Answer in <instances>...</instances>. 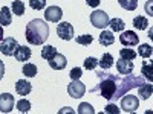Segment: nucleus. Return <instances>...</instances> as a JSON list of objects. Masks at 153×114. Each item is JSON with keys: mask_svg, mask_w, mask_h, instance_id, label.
<instances>
[{"mask_svg": "<svg viewBox=\"0 0 153 114\" xmlns=\"http://www.w3.org/2000/svg\"><path fill=\"white\" fill-rule=\"evenodd\" d=\"M32 52H31V49L28 46H19L16 49V52H14V58L20 62H25V61H29Z\"/></svg>", "mask_w": 153, "mask_h": 114, "instance_id": "4468645a", "label": "nucleus"}, {"mask_svg": "<svg viewBox=\"0 0 153 114\" xmlns=\"http://www.w3.org/2000/svg\"><path fill=\"white\" fill-rule=\"evenodd\" d=\"M141 73L147 78V81H149V82H152V81H153V75H152V62H150V61H149V62H147V61H144V62H143Z\"/></svg>", "mask_w": 153, "mask_h": 114, "instance_id": "bb28decb", "label": "nucleus"}, {"mask_svg": "<svg viewBox=\"0 0 153 114\" xmlns=\"http://www.w3.org/2000/svg\"><path fill=\"white\" fill-rule=\"evenodd\" d=\"M55 53H57V49H55L54 46H45V47L42 49V58L46 59V61H49Z\"/></svg>", "mask_w": 153, "mask_h": 114, "instance_id": "393cba45", "label": "nucleus"}, {"mask_svg": "<svg viewBox=\"0 0 153 114\" xmlns=\"http://www.w3.org/2000/svg\"><path fill=\"white\" fill-rule=\"evenodd\" d=\"M17 110L20 113H28L31 110V102H29V100H26V99H20L19 102H17Z\"/></svg>", "mask_w": 153, "mask_h": 114, "instance_id": "7c9ffc66", "label": "nucleus"}, {"mask_svg": "<svg viewBox=\"0 0 153 114\" xmlns=\"http://www.w3.org/2000/svg\"><path fill=\"white\" fill-rule=\"evenodd\" d=\"M81 75H83V69H81V67H74V69L71 70V73H69L71 79H80Z\"/></svg>", "mask_w": 153, "mask_h": 114, "instance_id": "72a5a7b5", "label": "nucleus"}, {"mask_svg": "<svg viewBox=\"0 0 153 114\" xmlns=\"http://www.w3.org/2000/svg\"><path fill=\"white\" fill-rule=\"evenodd\" d=\"M138 55L143 56L144 59L150 58L152 56V46L150 44H141V46L138 47Z\"/></svg>", "mask_w": 153, "mask_h": 114, "instance_id": "a878e982", "label": "nucleus"}, {"mask_svg": "<svg viewBox=\"0 0 153 114\" xmlns=\"http://www.w3.org/2000/svg\"><path fill=\"white\" fill-rule=\"evenodd\" d=\"M75 41H76V44H80V46H89V44H92L94 37L89 35V34L80 35V37H75Z\"/></svg>", "mask_w": 153, "mask_h": 114, "instance_id": "cd10ccee", "label": "nucleus"}, {"mask_svg": "<svg viewBox=\"0 0 153 114\" xmlns=\"http://www.w3.org/2000/svg\"><path fill=\"white\" fill-rule=\"evenodd\" d=\"M3 38H5V37H3V28H2V24H0V41H2Z\"/></svg>", "mask_w": 153, "mask_h": 114, "instance_id": "ea45409f", "label": "nucleus"}, {"mask_svg": "<svg viewBox=\"0 0 153 114\" xmlns=\"http://www.w3.org/2000/svg\"><path fill=\"white\" fill-rule=\"evenodd\" d=\"M63 17V11L60 6H49L45 11V18L49 23H60Z\"/></svg>", "mask_w": 153, "mask_h": 114, "instance_id": "1a4fd4ad", "label": "nucleus"}, {"mask_svg": "<svg viewBox=\"0 0 153 114\" xmlns=\"http://www.w3.org/2000/svg\"><path fill=\"white\" fill-rule=\"evenodd\" d=\"M120 56L121 58H124V59H130V61H133L135 58H136V52L133 49H121L120 50Z\"/></svg>", "mask_w": 153, "mask_h": 114, "instance_id": "c756f323", "label": "nucleus"}, {"mask_svg": "<svg viewBox=\"0 0 153 114\" xmlns=\"http://www.w3.org/2000/svg\"><path fill=\"white\" fill-rule=\"evenodd\" d=\"M63 113H72V114H74V110L66 107V108H63V110H60V111H58V114H63Z\"/></svg>", "mask_w": 153, "mask_h": 114, "instance_id": "58836bf2", "label": "nucleus"}, {"mask_svg": "<svg viewBox=\"0 0 153 114\" xmlns=\"http://www.w3.org/2000/svg\"><path fill=\"white\" fill-rule=\"evenodd\" d=\"M120 41L123 46L130 47V46H136L139 43V37L133 32V31H124L120 37Z\"/></svg>", "mask_w": 153, "mask_h": 114, "instance_id": "9d476101", "label": "nucleus"}, {"mask_svg": "<svg viewBox=\"0 0 153 114\" xmlns=\"http://www.w3.org/2000/svg\"><path fill=\"white\" fill-rule=\"evenodd\" d=\"M23 75L28 76V78H34V76L37 75V66L32 64V62H26V64L23 66Z\"/></svg>", "mask_w": 153, "mask_h": 114, "instance_id": "5701e85b", "label": "nucleus"}, {"mask_svg": "<svg viewBox=\"0 0 153 114\" xmlns=\"http://www.w3.org/2000/svg\"><path fill=\"white\" fill-rule=\"evenodd\" d=\"M48 62H49L51 69H54V70H63V69H66V66H68L66 56L61 55V53H58V52H57L52 58H51Z\"/></svg>", "mask_w": 153, "mask_h": 114, "instance_id": "f8f14e48", "label": "nucleus"}, {"mask_svg": "<svg viewBox=\"0 0 153 114\" xmlns=\"http://www.w3.org/2000/svg\"><path fill=\"white\" fill-rule=\"evenodd\" d=\"M113 56L110 55V53H104L103 56H101V59L98 61V66L103 69V70H107V69H110L112 66H113Z\"/></svg>", "mask_w": 153, "mask_h": 114, "instance_id": "6ab92c4d", "label": "nucleus"}, {"mask_svg": "<svg viewBox=\"0 0 153 114\" xmlns=\"http://www.w3.org/2000/svg\"><path fill=\"white\" fill-rule=\"evenodd\" d=\"M17 47H19V44L16 41V38H12V37H6L0 41V52H2L3 55H6V56L14 55Z\"/></svg>", "mask_w": 153, "mask_h": 114, "instance_id": "0eeeda50", "label": "nucleus"}, {"mask_svg": "<svg viewBox=\"0 0 153 114\" xmlns=\"http://www.w3.org/2000/svg\"><path fill=\"white\" fill-rule=\"evenodd\" d=\"M12 21V12H11V8L8 6H3L0 9V24L2 26H9Z\"/></svg>", "mask_w": 153, "mask_h": 114, "instance_id": "f3484780", "label": "nucleus"}, {"mask_svg": "<svg viewBox=\"0 0 153 114\" xmlns=\"http://www.w3.org/2000/svg\"><path fill=\"white\" fill-rule=\"evenodd\" d=\"M109 26H110V29L113 32H123L126 24H124V21L121 18H110L109 20Z\"/></svg>", "mask_w": 153, "mask_h": 114, "instance_id": "4be33fe9", "label": "nucleus"}, {"mask_svg": "<svg viewBox=\"0 0 153 114\" xmlns=\"http://www.w3.org/2000/svg\"><path fill=\"white\" fill-rule=\"evenodd\" d=\"M100 3H101V0H86V5L91 8H97Z\"/></svg>", "mask_w": 153, "mask_h": 114, "instance_id": "c9c22d12", "label": "nucleus"}, {"mask_svg": "<svg viewBox=\"0 0 153 114\" xmlns=\"http://www.w3.org/2000/svg\"><path fill=\"white\" fill-rule=\"evenodd\" d=\"M95 114V110H94V107L91 105V104H80L78 105V114Z\"/></svg>", "mask_w": 153, "mask_h": 114, "instance_id": "2f4dec72", "label": "nucleus"}, {"mask_svg": "<svg viewBox=\"0 0 153 114\" xmlns=\"http://www.w3.org/2000/svg\"><path fill=\"white\" fill-rule=\"evenodd\" d=\"M11 11L14 12L16 15H23L25 12H26V9H25V3L22 2V0H14L12 2V5H11Z\"/></svg>", "mask_w": 153, "mask_h": 114, "instance_id": "412c9836", "label": "nucleus"}, {"mask_svg": "<svg viewBox=\"0 0 153 114\" xmlns=\"http://www.w3.org/2000/svg\"><path fill=\"white\" fill-rule=\"evenodd\" d=\"M68 93L72 99H80L86 93V85L80 82L78 79H72V82L68 85Z\"/></svg>", "mask_w": 153, "mask_h": 114, "instance_id": "423d86ee", "label": "nucleus"}, {"mask_svg": "<svg viewBox=\"0 0 153 114\" xmlns=\"http://www.w3.org/2000/svg\"><path fill=\"white\" fill-rule=\"evenodd\" d=\"M98 79H100V84L97 88H92V93L98 91L101 94V97H104L107 100H110L115 94L118 88V84H120V78L115 75H110V73H106V72H98L97 73Z\"/></svg>", "mask_w": 153, "mask_h": 114, "instance_id": "f03ea898", "label": "nucleus"}, {"mask_svg": "<svg viewBox=\"0 0 153 114\" xmlns=\"http://www.w3.org/2000/svg\"><path fill=\"white\" fill-rule=\"evenodd\" d=\"M14 107V97L9 93L0 94V113H11Z\"/></svg>", "mask_w": 153, "mask_h": 114, "instance_id": "9b49d317", "label": "nucleus"}, {"mask_svg": "<svg viewBox=\"0 0 153 114\" xmlns=\"http://www.w3.org/2000/svg\"><path fill=\"white\" fill-rule=\"evenodd\" d=\"M118 3L126 11H135L138 6V0H118Z\"/></svg>", "mask_w": 153, "mask_h": 114, "instance_id": "b1692460", "label": "nucleus"}, {"mask_svg": "<svg viewBox=\"0 0 153 114\" xmlns=\"http://www.w3.org/2000/svg\"><path fill=\"white\" fill-rule=\"evenodd\" d=\"M3 73H5V64H3V61H0V81L3 78Z\"/></svg>", "mask_w": 153, "mask_h": 114, "instance_id": "4c0bfd02", "label": "nucleus"}, {"mask_svg": "<svg viewBox=\"0 0 153 114\" xmlns=\"http://www.w3.org/2000/svg\"><path fill=\"white\" fill-rule=\"evenodd\" d=\"M117 69H118V73H121V75H130L133 72V62L130 59L120 58L117 61Z\"/></svg>", "mask_w": 153, "mask_h": 114, "instance_id": "ddd939ff", "label": "nucleus"}, {"mask_svg": "<svg viewBox=\"0 0 153 114\" xmlns=\"http://www.w3.org/2000/svg\"><path fill=\"white\" fill-rule=\"evenodd\" d=\"M133 26H135V29H138V31H146L147 26H149V21H147V18H146L144 15H136V17L133 18Z\"/></svg>", "mask_w": 153, "mask_h": 114, "instance_id": "aec40b11", "label": "nucleus"}, {"mask_svg": "<svg viewBox=\"0 0 153 114\" xmlns=\"http://www.w3.org/2000/svg\"><path fill=\"white\" fill-rule=\"evenodd\" d=\"M109 17L104 11H94L92 14H91V23H92V26H95L97 29H104L106 26H109Z\"/></svg>", "mask_w": 153, "mask_h": 114, "instance_id": "39448f33", "label": "nucleus"}, {"mask_svg": "<svg viewBox=\"0 0 153 114\" xmlns=\"http://www.w3.org/2000/svg\"><path fill=\"white\" fill-rule=\"evenodd\" d=\"M32 90V84L28 82V81H25V79H20L16 82V93L20 94V96H28Z\"/></svg>", "mask_w": 153, "mask_h": 114, "instance_id": "2eb2a0df", "label": "nucleus"}, {"mask_svg": "<svg viewBox=\"0 0 153 114\" xmlns=\"http://www.w3.org/2000/svg\"><path fill=\"white\" fill-rule=\"evenodd\" d=\"M152 93H153V87H152L150 82H149V84L144 82L143 85L138 87V97H139V99L147 100L149 97H152Z\"/></svg>", "mask_w": 153, "mask_h": 114, "instance_id": "dca6fc26", "label": "nucleus"}, {"mask_svg": "<svg viewBox=\"0 0 153 114\" xmlns=\"http://www.w3.org/2000/svg\"><path fill=\"white\" fill-rule=\"evenodd\" d=\"M57 35L65 41H69L74 38V26L68 21H60L57 26Z\"/></svg>", "mask_w": 153, "mask_h": 114, "instance_id": "6e6552de", "label": "nucleus"}, {"mask_svg": "<svg viewBox=\"0 0 153 114\" xmlns=\"http://www.w3.org/2000/svg\"><path fill=\"white\" fill-rule=\"evenodd\" d=\"M29 6L35 11H42L46 8V0H29Z\"/></svg>", "mask_w": 153, "mask_h": 114, "instance_id": "473e14b6", "label": "nucleus"}, {"mask_svg": "<svg viewBox=\"0 0 153 114\" xmlns=\"http://www.w3.org/2000/svg\"><path fill=\"white\" fill-rule=\"evenodd\" d=\"M121 99V110L124 113H135L139 107V97L132 96V94H124L120 97Z\"/></svg>", "mask_w": 153, "mask_h": 114, "instance_id": "20e7f679", "label": "nucleus"}, {"mask_svg": "<svg viewBox=\"0 0 153 114\" xmlns=\"http://www.w3.org/2000/svg\"><path fill=\"white\" fill-rule=\"evenodd\" d=\"M103 113H106V114H109V113H112V114H120L121 113V110H118V107L117 105H107L106 108H104V111Z\"/></svg>", "mask_w": 153, "mask_h": 114, "instance_id": "f704fd0d", "label": "nucleus"}, {"mask_svg": "<svg viewBox=\"0 0 153 114\" xmlns=\"http://www.w3.org/2000/svg\"><path fill=\"white\" fill-rule=\"evenodd\" d=\"M113 41H115V38H113L112 31H103V32H101V35H100V44L101 46H104V47L112 46Z\"/></svg>", "mask_w": 153, "mask_h": 114, "instance_id": "a211bd4d", "label": "nucleus"}, {"mask_svg": "<svg viewBox=\"0 0 153 114\" xmlns=\"http://www.w3.org/2000/svg\"><path fill=\"white\" fill-rule=\"evenodd\" d=\"M49 34H51L49 24H46V21L40 20V18L31 20L26 24V29H25L26 41L32 46H42L49 38Z\"/></svg>", "mask_w": 153, "mask_h": 114, "instance_id": "f257e3e1", "label": "nucleus"}, {"mask_svg": "<svg viewBox=\"0 0 153 114\" xmlns=\"http://www.w3.org/2000/svg\"><path fill=\"white\" fill-rule=\"evenodd\" d=\"M144 82H146V81H144V78H141V76L126 75V78H124V79H120L118 88H117V91H115V94H113L112 99H120L121 96H124L129 90H132V88H135V87L143 85Z\"/></svg>", "mask_w": 153, "mask_h": 114, "instance_id": "7ed1b4c3", "label": "nucleus"}, {"mask_svg": "<svg viewBox=\"0 0 153 114\" xmlns=\"http://www.w3.org/2000/svg\"><path fill=\"white\" fill-rule=\"evenodd\" d=\"M146 11L149 15H153V11H152V0H149V2L146 3Z\"/></svg>", "mask_w": 153, "mask_h": 114, "instance_id": "e433bc0d", "label": "nucleus"}, {"mask_svg": "<svg viewBox=\"0 0 153 114\" xmlns=\"http://www.w3.org/2000/svg\"><path fill=\"white\" fill-rule=\"evenodd\" d=\"M97 66H98V59H97V58H94V56L86 58V59H84V62H83V67H84L86 70H95V69H97Z\"/></svg>", "mask_w": 153, "mask_h": 114, "instance_id": "c85d7f7f", "label": "nucleus"}]
</instances>
